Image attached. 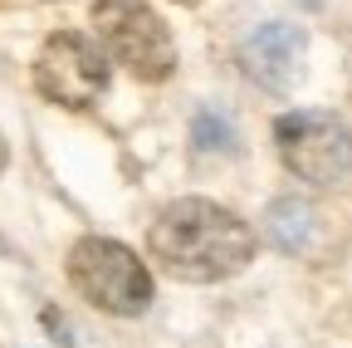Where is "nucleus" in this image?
I'll return each mask as SVG.
<instances>
[{
    "label": "nucleus",
    "mask_w": 352,
    "mask_h": 348,
    "mask_svg": "<svg viewBox=\"0 0 352 348\" xmlns=\"http://www.w3.org/2000/svg\"><path fill=\"white\" fill-rule=\"evenodd\" d=\"M147 250L162 260L166 275L186 285H210V280L240 275L254 260V231L235 211L215 206L206 196H182L152 221Z\"/></svg>",
    "instance_id": "obj_1"
},
{
    "label": "nucleus",
    "mask_w": 352,
    "mask_h": 348,
    "mask_svg": "<svg viewBox=\"0 0 352 348\" xmlns=\"http://www.w3.org/2000/svg\"><path fill=\"white\" fill-rule=\"evenodd\" d=\"M69 280L74 289L103 314H142L152 304V275L127 245L108 240V236H83L69 250Z\"/></svg>",
    "instance_id": "obj_2"
},
{
    "label": "nucleus",
    "mask_w": 352,
    "mask_h": 348,
    "mask_svg": "<svg viewBox=\"0 0 352 348\" xmlns=\"http://www.w3.org/2000/svg\"><path fill=\"white\" fill-rule=\"evenodd\" d=\"M94 25L103 34L108 54L147 83H162L176 74V45L171 30L147 0H94Z\"/></svg>",
    "instance_id": "obj_3"
},
{
    "label": "nucleus",
    "mask_w": 352,
    "mask_h": 348,
    "mask_svg": "<svg viewBox=\"0 0 352 348\" xmlns=\"http://www.w3.org/2000/svg\"><path fill=\"white\" fill-rule=\"evenodd\" d=\"M274 147L303 182H342L352 172V127L338 113L298 108L274 123Z\"/></svg>",
    "instance_id": "obj_4"
},
{
    "label": "nucleus",
    "mask_w": 352,
    "mask_h": 348,
    "mask_svg": "<svg viewBox=\"0 0 352 348\" xmlns=\"http://www.w3.org/2000/svg\"><path fill=\"white\" fill-rule=\"evenodd\" d=\"M34 89L59 108H88L108 89V59L98 54L94 39L59 30L44 39V50L34 59Z\"/></svg>",
    "instance_id": "obj_5"
},
{
    "label": "nucleus",
    "mask_w": 352,
    "mask_h": 348,
    "mask_svg": "<svg viewBox=\"0 0 352 348\" xmlns=\"http://www.w3.org/2000/svg\"><path fill=\"white\" fill-rule=\"evenodd\" d=\"M303 50L308 39L298 25H259L240 45V69L270 94H289L303 79Z\"/></svg>",
    "instance_id": "obj_6"
},
{
    "label": "nucleus",
    "mask_w": 352,
    "mask_h": 348,
    "mask_svg": "<svg viewBox=\"0 0 352 348\" xmlns=\"http://www.w3.org/2000/svg\"><path fill=\"white\" fill-rule=\"evenodd\" d=\"M264 221H270V240L279 250H303L308 236H314V206L284 196V201H274L270 211H264Z\"/></svg>",
    "instance_id": "obj_7"
},
{
    "label": "nucleus",
    "mask_w": 352,
    "mask_h": 348,
    "mask_svg": "<svg viewBox=\"0 0 352 348\" xmlns=\"http://www.w3.org/2000/svg\"><path fill=\"white\" fill-rule=\"evenodd\" d=\"M191 138L201 152H235V127L226 113H215V108H201L196 123H191Z\"/></svg>",
    "instance_id": "obj_8"
},
{
    "label": "nucleus",
    "mask_w": 352,
    "mask_h": 348,
    "mask_svg": "<svg viewBox=\"0 0 352 348\" xmlns=\"http://www.w3.org/2000/svg\"><path fill=\"white\" fill-rule=\"evenodd\" d=\"M0 167H6V138H0Z\"/></svg>",
    "instance_id": "obj_9"
},
{
    "label": "nucleus",
    "mask_w": 352,
    "mask_h": 348,
    "mask_svg": "<svg viewBox=\"0 0 352 348\" xmlns=\"http://www.w3.org/2000/svg\"><path fill=\"white\" fill-rule=\"evenodd\" d=\"M176 6H201V0H176Z\"/></svg>",
    "instance_id": "obj_10"
}]
</instances>
